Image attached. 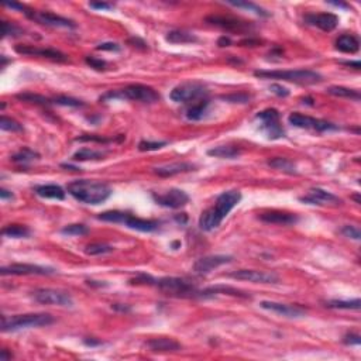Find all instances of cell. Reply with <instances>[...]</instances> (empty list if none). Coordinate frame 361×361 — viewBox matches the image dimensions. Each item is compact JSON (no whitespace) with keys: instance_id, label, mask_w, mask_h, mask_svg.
<instances>
[{"instance_id":"6da1fadb","label":"cell","mask_w":361,"mask_h":361,"mask_svg":"<svg viewBox=\"0 0 361 361\" xmlns=\"http://www.w3.org/2000/svg\"><path fill=\"white\" fill-rule=\"evenodd\" d=\"M242 200V192L230 189L220 193L213 208L205 210L199 217V227L203 231H212L217 229L227 214L236 208L237 203Z\"/></svg>"},{"instance_id":"7a4b0ae2","label":"cell","mask_w":361,"mask_h":361,"mask_svg":"<svg viewBox=\"0 0 361 361\" xmlns=\"http://www.w3.org/2000/svg\"><path fill=\"white\" fill-rule=\"evenodd\" d=\"M68 193L86 205H101L112 195V188L106 182L92 179H78L68 184Z\"/></svg>"},{"instance_id":"3957f363","label":"cell","mask_w":361,"mask_h":361,"mask_svg":"<svg viewBox=\"0 0 361 361\" xmlns=\"http://www.w3.org/2000/svg\"><path fill=\"white\" fill-rule=\"evenodd\" d=\"M133 101L141 102V103H155L159 101V93L157 90L152 89L151 86L147 85H129L124 89L120 90H109L107 93L101 96V102L109 101Z\"/></svg>"},{"instance_id":"277c9868","label":"cell","mask_w":361,"mask_h":361,"mask_svg":"<svg viewBox=\"0 0 361 361\" xmlns=\"http://www.w3.org/2000/svg\"><path fill=\"white\" fill-rule=\"evenodd\" d=\"M54 323V317L50 313H26V315L3 316L2 317V330L3 332H16L28 327H44Z\"/></svg>"},{"instance_id":"5b68a950","label":"cell","mask_w":361,"mask_h":361,"mask_svg":"<svg viewBox=\"0 0 361 361\" xmlns=\"http://www.w3.org/2000/svg\"><path fill=\"white\" fill-rule=\"evenodd\" d=\"M254 75L257 78L263 79H282L288 82L300 85H313L322 82V76L319 72L310 69H291V71H255Z\"/></svg>"},{"instance_id":"8992f818","label":"cell","mask_w":361,"mask_h":361,"mask_svg":"<svg viewBox=\"0 0 361 361\" xmlns=\"http://www.w3.org/2000/svg\"><path fill=\"white\" fill-rule=\"evenodd\" d=\"M161 291L172 295L175 298H200V291L192 282L176 278V276H165L155 282Z\"/></svg>"},{"instance_id":"52a82bcc","label":"cell","mask_w":361,"mask_h":361,"mask_svg":"<svg viewBox=\"0 0 361 361\" xmlns=\"http://www.w3.org/2000/svg\"><path fill=\"white\" fill-rule=\"evenodd\" d=\"M255 120L259 122V129L264 131L267 138L278 140L285 135V130L279 122V112L276 109H265L255 114Z\"/></svg>"},{"instance_id":"ba28073f","label":"cell","mask_w":361,"mask_h":361,"mask_svg":"<svg viewBox=\"0 0 361 361\" xmlns=\"http://www.w3.org/2000/svg\"><path fill=\"white\" fill-rule=\"evenodd\" d=\"M206 95H208V89L203 84H200V82H185V84L175 86L174 89L171 90L169 97L176 103H188V102L202 99Z\"/></svg>"},{"instance_id":"9c48e42d","label":"cell","mask_w":361,"mask_h":361,"mask_svg":"<svg viewBox=\"0 0 361 361\" xmlns=\"http://www.w3.org/2000/svg\"><path fill=\"white\" fill-rule=\"evenodd\" d=\"M33 298L43 305H55L64 308H72L73 299L65 291L52 289V288H39L33 292Z\"/></svg>"},{"instance_id":"30bf717a","label":"cell","mask_w":361,"mask_h":361,"mask_svg":"<svg viewBox=\"0 0 361 361\" xmlns=\"http://www.w3.org/2000/svg\"><path fill=\"white\" fill-rule=\"evenodd\" d=\"M288 122H289V124H292L293 127L316 130V131H319V133L330 131V130H338V127L336 124L329 123L326 120H320V118L305 116V114H300V113H291L289 117H288Z\"/></svg>"},{"instance_id":"8fae6325","label":"cell","mask_w":361,"mask_h":361,"mask_svg":"<svg viewBox=\"0 0 361 361\" xmlns=\"http://www.w3.org/2000/svg\"><path fill=\"white\" fill-rule=\"evenodd\" d=\"M154 202L169 209L184 208L186 203L189 202V195L182 189H169L164 193H152Z\"/></svg>"},{"instance_id":"7c38bea8","label":"cell","mask_w":361,"mask_h":361,"mask_svg":"<svg viewBox=\"0 0 361 361\" xmlns=\"http://www.w3.org/2000/svg\"><path fill=\"white\" fill-rule=\"evenodd\" d=\"M2 275H52L54 268L34 264H11L0 268Z\"/></svg>"},{"instance_id":"4fadbf2b","label":"cell","mask_w":361,"mask_h":361,"mask_svg":"<svg viewBox=\"0 0 361 361\" xmlns=\"http://www.w3.org/2000/svg\"><path fill=\"white\" fill-rule=\"evenodd\" d=\"M26 16H27L28 18L34 20V22L39 23V24H44V26H48V27L75 28V23H73L72 20L65 18V17L56 16V14L50 13V11H34L28 9Z\"/></svg>"},{"instance_id":"5bb4252c","label":"cell","mask_w":361,"mask_h":361,"mask_svg":"<svg viewBox=\"0 0 361 361\" xmlns=\"http://www.w3.org/2000/svg\"><path fill=\"white\" fill-rule=\"evenodd\" d=\"M259 306L265 310H270L276 315L291 317V319H298L304 317L306 315V309L300 305H291V304H281V302H272V300H263L259 302Z\"/></svg>"},{"instance_id":"9a60e30c","label":"cell","mask_w":361,"mask_h":361,"mask_svg":"<svg viewBox=\"0 0 361 361\" xmlns=\"http://www.w3.org/2000/svg\"><path fill=\"white\" fill-rule=\"evenodd\" d=\"M206 22L212 26L223 28L226 31H233V33H247L250 30H253V24L234 18V17L209 16L206 17Z\"/></svg>"},{"instance_id":"2e32d148","label":"cell","mask_w":361,"mask_h":361,"mask_svg":"<svg viewBox=\"0 0 361 361\" xmlns=\"http://www.w3.org/2000/svg\"><path fill=\"white\" fill-rule=\"evenodd\" d=\"M229 276L234 278V279H240V281L254 282V284H276V282H279V278L274 272L257 270H238L230 272Z\"/></svg>"},{"instance_id":"e0dca14e","label":"cell","mask_w":361,"mask_h":361,"mask_svg":"<svg viewBox=\"0 0 361 361\" xmlns=\"http://www.w3.org/2000/svg\"><path fill=\"white\" fill-rule=\"evenodd\" d=\"M299 200L304 203H308V205H319V206H323V205L337 206V205L343 203V200L338 196H336V195H333L332 192H327L325 189H320V188H312L308 192V195L300 196Z\"/></svg>"},{"instance_id":"ac0fdd59","label":"cell","mask_w":361,"mask_h":361,"mask_svg":"<svg viewBox=\"0 0 361 361\" xmlns=\"http://www.w3.org/2000/svg\"><path fill=\"white\" fill-rule=\"evenodd\" d=\"M14 50H16L17 54L41 56V58H48V59H52V61L65 62L68 59V56L65 54H62L61 51L52 50V48H37V47H33V45H16Z\"/></svg>"},{"instance_id":"d6986e66","label":"cell","mask_w":361,"mask_h":361,"mask_svg":"<svg viewBox=\"0 0 361 361\" xmlns=\"http://www.w3.org/2000/svg\"><path fill=\"white\" fill-rule=\"evenodd\" d=\"M230 255H208V257H202L199 258L193 264V271L199 274V275H203V274H209L210 271L217 268L220 265L229 264L231 261Z\"/></svg>"},{"instance_id":"ffe728a7","label":"cell","mask_w":361,"mask_h":361,"mask_svg":"<svg viewBox=\"0 0 361 361\" xmlns=\"http://www.w3.org/2000/svg\"><path fill=\"white\" fill-rule=\"evenodd\" d=\"M305 22L329 33L337 27L338 17L333 13H317V14H306Z\"/></svg>"},{"instance_id":"44dd1931","label":"cell","mask_w":361,"mask_h":361,"mask_svg":"<svg viewBox=\"0 0 361 361\" xmlns=\"http://www.w3.org/2000/svg\"><path fill=\"white\" fill-rule=\"evenodd\" d=\"M259 220L265 223H272V225H295L298 223V214L288 213V212H279V210H271V212H264L259 214Z\"/></svg>"},{"instance_id":"7402d4cb","label":"cell","mask_w":361,"mask_h":361,"mask_svg":"<svg viewBox=\"0 0 361 361\" xmlns=\"http://www.w3.org/2000/svg\"><path fill=\"white\" fill-rule=\"evenodd\" d=\"M147 347L151 350V351L167 353V351H179L182 346H180L175 338L157 337L148 340V342H147Z\"/></svg>"},{"instance_id":"603a6c76","label":"cell","mask_w":361,"mask_h":361,"mask_svg":"<svg viewBox=\"0 0 361 361\" xmlns=\"http://www.w3.org/2000/svg\"><path fill=\"white\" fill-rule=\"evenodd\" d=\"M195 165L191 163H174L167 164L163 167H157L154 168V172L159 176H174V175L182 174V172H188V171H193Z\"/></svg>"},{"instance_id":"cb8c5ba5","label":"cell","mask_w":361,"mask_h":361,"mask_svg":"<svg viewBox=\"0 0 361 361\" xmlns=\"http://www.w3.org/2000/svg\"><path fill=\"white\" fill-rule=\"evenodd\" d=\"M124 225L133 229V230L144 231V233H150V231H155L158 229V222L155 220H147V219H140V217H134L129 214L126 220H124Z\"/></svg>"},{"instance_id":"d4e9b609","label":"cell","mask_w":361,"mask_h":361,"mask_svg":"<svg viewBox=\"0 0 361 361\" xmlns=\"http://www.w3.org/2000/svg\"><path fill=\"white\" fill-rule=\"evenodd\" d=\"M336 48L342 52H346V54H355L360 50V41L354 35L344 34L342 37H338L336 41Z\"/></svg>"},{"instance_id":"484cf974","label":"cell","mask_w":361,"mask_h":361,"mask_svg":"<svg viewBox=\"0 0 361 361\" xmlns=\"http://www.w3.org/2000/svg\"><path fill=\"white\" fill-rule=\"evenodd\" d=\"M35 195H38L45 199H56V200H64L65 199V191L62 189L61 186L58 185H41L37 186L35 189Z\"/></svg>"},{"instance_id":"4316f807","label":"cell","mask_w":361,"mask_h":361,"mask_svg":"<svg viewBox=\"0 0 361 361\" xmlns=\"http://www.w3.org/2000/svg\"><path fill=\"white\" fill-rule=\"evenodd\" d=\"M240 154H242V150L234 146H217L208 150V155H210V157L227 158V159L237 158Z\"/></svg>"},{"instance_id":"83f0119b","label":"cell","mask_w":361,"mask_h":361,"mask_svg":"<svg viewBox=\"0 0 361 361\" xmlns=\"http://www.w3.org/2000/svg\"><path fill=\"white\" fill-rule=\"evenodd\" d=\"M167 41L171 44H188V43H196L197 37L195 34L184 30H172L167 35Z\"/></svg>"},{"instance_id":"f1b7e54d","label":"cell","mask_w":361,"mask_h":361,"mask_svg":"<svg viewBox=\"0 0 361 361\" xmlns=\"http://www.w3.org/2000/svg\"><path fill=\"white\" fill-rule=\"evenodd\" d=\"M267 164H268V167H271V168H275L278 169V171L287 172V174L289 175L298 174L296 165H295L291 159H288V158H282V157L272 158V159H270Z\"/></svg>"},{"instance_id":"f546056e","label":"cell","mask_w":361,"mask_h":361,"mask_svg":"<svg viewBox=\"0 0 361 361\" xmlns=\"http://www.w3.org/2000/svg\"><path fill=\"white\" fill-rule=\"evenodd\" d=\"M326 308L330 309H347V310H358L361 306L360 299H353V300H342V299H333L325 302Z\"/></svg>"},{"instance_id":"4dcf8cb0","label":"cell","mask_w":361,"mask_h":361,"mask_svg":"<svg viewBox=\"0 0 361 361\" xmlns=\"http://www.w3.org/2000/svg\"><path fill=\"white\" fill-rule=\"evenodd\" d=\"M208 106H209V101H206V99L197 102L196 105H193V106L188 109V112H186V118H188V120H191V122L202 120L203 116H205V113H206V110H208Z\"/></svg>"},{"instance_id":"1f68e13d","label":"cell","mask_w":361,"mask_h":361,"mask_svg":"<svg viewBox=\"0 0 361 361\" xmlns=\"http://www.w3.org/2000/svg\"><path fill=\"white\" fill-rule=\"evenodd\" d=\"M2 234L10 238H26L30 236V229L23 225H9L2 230Z\"/></svg>"},{"instance_id":"d6a6232c","label":"cell","mask_w":361,"mask_h":361,"mask_svg":"<svg viewBox=\"0 0 361 361\" xmlns=\"http://www.w3.org/2000/svg\"><path fill=\"white\" fill-rule=\"evenodd\" d=\"M106 155L105 151H96V150H90V148H82L78 150L72 155L73 161H95V159H102Z\"/></svg>"},{"instance_id":"836d02e7","label":"cell","mask_w":361,"mask_h":361,"mask_svg":"<svg viewBox=\"0 0 361 361\" xmlns=\"http://www.w3.org/2000/svg\"><path fill=\"white\" fill-rule=\"evenodd\" d=\"M327 93L337 97H347V99H354V101H360V93L354 89H349L344 86H330L327 88Z\"/></svg>"},{"instance_id":"e575fe53","label":"cell","mask_w":361,"mask_h":361,"mask_svg":"<svg viewBox=\"0 0 361 361\" xmlns=\"http://www.w3.org/2000/svg\"><path fill=\"white\" fill-rule=\"evenodd\" d=\"M38 158H39V154H37L35 151H33V150H30V148L26 147V148L20 150L17 154L11 155V161L16 164H23V165H26V164L33 163L34 159H38Z\"/></svg>"},{"instance_id":"d590c367","label":"cell","mask_w":361,"mask_h":361,"mask_svg":"<svg viewBox=\"0 0 361 361\" xmlns=\"http://www.w3.org/2000/svg\"><path fill=\"white\" fill-rule=\"evenodd\" d=\"M226 3L230 6H234V7H240V9H247V10L253 11V13H255V14H258L261 17H270L268 11L263 9L261 6L251 3V2H233V0H227Z\"/></svg>"},{"instance_id":"8d00e7d4","label":"cell","mask_w":361,"mask_h":361,"mask_svg":"<svg viewBox=\"0 0 361 361\" xmlns=\"http://www.w3.org/2000/svg\"><path fill=\"white\" fill-rule=\"evenodd\" d=\"M129 216V213L126 212H120V210H109V212H103L97 216V219L102 222H110V223H123L126 217Z\"/></svg>"},{"instance_id":"74e56055","label":"cell","mask_w":361,"mask_h":361,"mask_svg":"<svg viewBox=\"0 0 361 361\" xmlns=\"http://www.w3.org/2000/svg\"><path fill=\"white\" fill-rule=\"evenodd\" d=\"M18 101L23 102H28V103H35V105H44V106H48V105H52V99H48L45 96L37 95V93H18L16 96Z\"/></svg>"},{"instance_id":"f35d334b","label":"cell","mask_w":361,"mask_h":361,"mask_svg":"<svg viewBox=\"0 0 361 361\" xmlns=\"http://www.w3.org/2000/svg\"><path fill=\"white\" fill-rule=\"evenodd\" d=\"M61 233L62 234H65V236H85V234L89 233V229L85 225L75 223V225L65 226L61 230Z\"/></svg>"},{"instance_id":"ab89813d","label":"cell","mask_w":361,"mask_h":361,"mask_svg":"<svg viewBox=\"0 0 361 361\" xmlns=\"http://www.w3.org/2000/svg\"><path fill=\"white\" fill-rule=\"evenodd\" d=\"M110 251H113L112 246H107L103 243H93V244L86 246V248H85V253L88 255H101V254L110 253Z\"/></svg>"},{"instance_id":"60d3db41","label":"cell","mask_w":361,"mask_h":361,"mask_svg":"<svg viewBox=\"0 0 361 361\" xmlns=\"http://www.w3.org/2000/svg\"><path fill=\"white\" fill-rule=\"evenodd\" d=\"M52 105H59V106H68V107H82L85 106V103L79 99L75 97H69V96H58L52 99Z\"/></svg>"},{"instance_id":"b9f144b4","label":"cell","mask_w":361,"mask_h":361,"mask_svg":"<svg viewBox=\"0 0 361 361\" xmlns=\"http://www.w3.org/2000/svg\"><path fill=\"white\" fill-rule=\"evenodd\" d=\"M2 33H3V37H20L23 35V28L16 26L14 23H9V22H2Z\"/></svg>"},{"instance_id":"7bdbcfd3","label":"cell","mask_w":361,"mask_h":361,"mask_svg":"<svg viewBox=\"0 0 361 361\" xmlns=\"http://www.w3.org/2000/svg\"><path fill=\"white\" fill-rule=\"evenodd\" d=\"M0 129L5 130V131L17 133V131H23V124H20L16 120H13V118L2 116V118H0Z\"/></svg>"},{"instance_id":"ee69618b","label":"cell","mask_w":361,"mask_h":361,"mask_svg":"<svg viewBox=\"0 0 361 361\" xmlns=\"http://www.w3.org/2000/svg\"><path fill=\"white\" fill-rule=\"evenodd\" d=\"M165 146H167V141H140L138 150L140 151H157Z\"/></svg>"},{"instance_id":"f6af8a7d","label":"cell","mask_w":361,"mask_h":361,"mask_svg":"<svg viewBox=\"0 0 361 361\" xmlns=\"http://www.w3.org/2000/svg\"><path fill=\"white\" fill-rule=\"evenodd\" d=\"M342 233H343L346 237L353 238V240H360L361 238L360 229L355 227V226H344L343 229H342Z\"/></svg>"},{"instance_id":"bcb514c9","label":"cell","mask_w":361,"mask_h":361,"mask_svg":"<svg viewBox=\"0 0 361 361\" xmlns=\"http://www.w3.org/2000/svg\"><path fill=\"white\" fill-rule=\"evenodd\" d=\"M222 99H225L227 102H231V103H247L251 96L246 95V93H238V95H227V96H222Z\"/></svg>"},{"instance_id":"7dc6e473","label":"cell","mask_w":361,"mask_h":361,"mask_svg":"<svg viewBox=\"0 0 361 361\" xmlns=\"http://www.w3.org/2000/svg\"><path fill=\"white\" fill-rule=\"evenodd\" d=\"M76 141H95V143H103V144H106V143H110V141H113V138H106V137H102V135H82V137H78V138H75Z\"/></svg>"},{"instance_id":"c3c4849f","label":"cell","mask_w":361,"mask_h":361,"mask_svg":"<svg viewBox=\"0 0 361 361\" xmlns=\"http://www.w3.org/2000/svg\"><path fill=\"white\" fill-rule=\"evenodd\" d=\"M86 64L88 65H90V68H95V69H97V71H102V69H105L106 68V62L102 61V59H97V58H95V56H86Z\"/></svg>"},{"instance_id":"681fc988","label":"cell","mask_w":361,"mask_h":361,"mask_svg":"<svg viewBox=\"0 0 361 361\" xmlns=\"http://www.w3.org/2000/svg\"><path fill=\"white\" fill-rule=\"evenodd\" d=\"M270 90L272 92V93H275L276 96H279V97H287V96L289 95L288 88H285V86H282V85H278V84L271 85Z\"/></svg>"},{"instance_id":"f907efd6","label":"cell","mask_w":361,"mask_h":361,"mask_svg":"<svg viewBox=\"0 0 361 361\" xmlns=\"http://www.w3.org/2000/svg\"><path fill=\"white\" fill-rule=\"evenodd\" d=\"M89 7L96 9V10H112L114 6L112 3H106V2H90Z\"/></svg>"},{"instance_id":"816d5d0a","label":"cell","mask_w":361,"mask_h":361,"mask_svg":"<svg viewBox=\"0 0 361 361\" xmlns=\"http://www.w3.org/2000/svg\"><path fill=\"white\" fill-rule=\"evenodd\" d=\"M344 343L349 344V346H358V344L361 343V337L358 336V334H346L344 336Z\"/></svg>"},{"instance_id":"f5cc1de1","label":"cell","mask_w":361,"mask_h":361,"mask_svg":"<svg viewBox=\"0 0 361 361\" xmlns=\"http://www.w3.org/2000/svg\"><path fill=\"white\" fill-rule=\"evenodd\" d=\"M99 51H120V45L117 43H103L96 47Z\"/></svg>"},{"instance_id":"db71d44e","label":"cell","mask_w":361,"mask_h":361,"mask_svg":"<svg viewBox=\"0 0 361 361\" xmlns=\"http://www.w3.org/2000/svg\"><path fill=\"white\" fill-rule=\"evenodd\" d=\"M259 44H261V41L257 38H247L240 41V45H242V47H257V45Z\"/></svg>"},{"instance_id":"11a10c76","label":"cell","mask_w":361,"mask_h":361,"mask_svg":"<svg viewBox=\"0 0 361 361\" xmlns=\"http://www.w3.org/2000/svg\"><path fill=\"white\" fill-rule=\"evenodd\" d=\"M129 43L134 45V47H137V48H143V50H146L147 48L146 41H143V39L140 38H130Z\"/></svg>"},{"instance_id":"9f6ffc18","label":"cell","mask_w":361,"mask_h":361,"mask_svg":"<svg viewBox=\"0 0 361 361\" xmlns=\"http://www.w3.org/2000/svg\"><path fill=\"white\" fill-rule=\"evenodd\" d=\"M230 44H231V39L229 38V37H226V35L220 37L219 41H217V45H219V47H229Z\"/></svg>"},{"instance_id":"6f0895ef","label":"cell","mask_w":361,"mask_h":361,"mask_svg":"<svg viewBox=\"0 0 361 361\" xmlns=\"http://www.w3.org/2000/svg\"><path fill=\"white\" fill-rule=\"evenodd\" d=\"M0 197H2L3 200H6V199H13V193H11L10 191L5 189V188H2V189H0Z\"/></svg>"},{"instance_id":"680465c9","label":"cell","mask_w":361,"mask_h":361,"mask_svg":"<svg viewBox=\"0 0 361 361\" xmlns=\"http://www.w3.org/2000/svg\"><path fill=\"white\" fill-rule=\"evenodd\" d=\"M342 64L346 65V67H353L354 69H360L361 68L360 61H342Z\"/></svg>"},{"instance_id":"91938a15","label":"cell","mask_w":361,"mask_h":361,"mask_svg":"<svg viewBox=\"0 0 361 361\" xmlns=\"http://www.w3.org/2000/svg\"><path fill=\"white\" fill-rule=\"evenodd\" d=\"M9 358H11V354H9L6 350H2V353H0V361H6L9 360Z\"/></svg>"},{"instance_id":"94428289","label":"cell","mask_w":361,"mask_h":361,"mask_svg":"<svg viewBox=\"0 0 361 361\" xmlns=\"http://www.w3.org/2000/svg\"><path fill=\"white\" fill-rule=\"evenodd\" d=\"M329 5H333L336 6V7H343V9H349V5H346V3H340V2H327Z\"/></svg>"},{"instance_id":"6125c7cd","label":"cell","mask_w":361,"mask_h":361,"mask_svg":"<svg viewBox=\"0 0 361 361\" xmlns=\"http://www.w3.org/2000/svg\"><path fill=\"white\" fill-rule=\"evenodd\" d=\"M62 168H71L72 171H79L81 168L78 167H73V165H69V164H62Z\"/></svg>"},{"instance_id":"be15d7a7","label":"cell","mask_w":361,"mask_h":361,"mask_svg":"<svg viewBox=\"0 0 361 361\" xmlns=\"http://www.w3.org/2000/svg\"><path fill=\"white\" fill-rule=\"evenodd\" d=\"M6 64H7V59H6L5 55H2V68H5Z\"/></svg>"}]
</instances>
